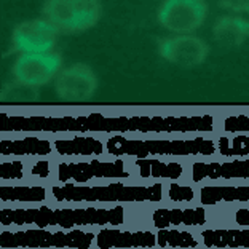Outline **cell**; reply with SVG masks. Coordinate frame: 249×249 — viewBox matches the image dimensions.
Listing matches in <instances>:
<instances>
[{"mask_svg":"<svg viewBox=\"0 0 249 249\" xmlns=\"http://www.w3.org/2000/svg\"><path fill=\"white\" fill-rule=\"evenodd\" d=\"M168 196L173 201H194L195 192L189 185H179V184H171L168 187Z\"/></svg>","mask_w":249,"mask_h":249,"instance_id":"cell-27","label":"cell"},{"mask_svg":"<svg viewBox=\"0 0 249 249\" xmlns=\"http://www.w3.org/2000/svg\"><path fill=\"white\" fill-rule=\"evenodd\" d=\"M157 246L158 248H198V240L190 231L185 230H169L158 229L157 233Z\"/></svg>","mask_w":249,"mask_h":249,"instance_id":"cell-23","label":"cell"},{"mask_svg":"<svg viewBox=\"0 0 249 249\" xmlns=\"http://www.w3.org/2000/svg\"><path fill=\"white\" fill-rule=\"evenodd\" d=\"M26 165L19 160L16 161H2L0 163V180L8 179H24Z\"/></svg>","mask_w":249,"mask_h":249,"instance_id":"cell-25","label":"cell"},{"mask_svg":"<svg viewBox=\"0 0 249 249\" xmlns=\"http://www.w3.org/2000/svg\"><path fill=\"white\" fill-rule=\"evenodd\" d=\"M206 248L249 249V229H209L201 231Z\"/></svg>","mask_w":249,"mask_h":249,"instance_id":"cell-18","label":"cell"},{"mask_svg":"<svg viewBox=\"0 0 249 249\" xmlns=\"http://www.w3.org/2000/svg\"><path fill=\"white\" fill-rule=\"evenodd\" d=\"M58 31L47 19L26 21L15 27L11 40L21 53H48L58 40Z\"/></svg>","mask_w":249,"mask_h":249,"instance_id":"cell-10","label":"cell"},{"mask_svg":"<svg viewBox=\"0 0 249 249\" xmlns=\"http://www.w3.org/2000/svg\"><path fill=\"white\" fill-rule=\"evenodd\" d=\"M54 152L61 157H91L104 155L106 144L98 138H87V136H75L71 139H56L53 141Z\"/></svg>","mask_w":249,"mask_h":249,"instance_id":"cell-17","label":"cell"},{"mask_svg":"<svg viewBox=\"0 0 249 249\" xmlns=\"http://www.w3.org/2000/svg\"><path fill=\"white\" fill-rule=\"evenodd\" d=\"M61 66V56L58 53H22L13 66V75L16 82L40 87L56 77Z\"/></svg>","mask_w":249,"mask_h":249,"instance_id":"cell-9","label":"cell"},{"mask_svg":"<svg viewBox=\"0 0 249 249\" xmlns=\"http://www.w3.org/2000/svg\"><path fill=\"white\" fill-rule=\"evenodd\" d=\"M190 178L194 182L211 179H249V158L243 160H230V161H195L192 163Z\"/></svg>","mask_w":249,"mask_h":249,"instance_id":"cell-13","label":"cell"},{"mask_svg":"<svg viewBox=\"0 0 249 249\" xmlns=\"http://www.w3.org/2000/svg\"><path fill=\"white\" fill-rule=\"evenodd\" d=\"M133 173L122 158L114 161H71L56 166V179L62 184H85L93 179H128Z\"/></svg>","mask_w":249,"mask_h":249,"instance_id":"cell-6","label":"cell"},{"mask_svg":"<svg viewBox=\"0 0 249 249\" xmlns=\"http://www.w3.org/2000/svg\"><path fill=\"white\" fill-rule=\"evenodd\" d=\"M56 201L67 203H158L163 200V185H83L67 182L52 187Z\"/></svg>","mask_w":249,"mask_h":249,"instance_id":"cell-4","label":"cell"},{"mask_svg":"<svg viewBox=\"0 0 249 249\" xmlns=\"http://www.w3.org/2000/svg\"><path fill=\"white\" fill-rule=\"evenodd\" d=\"M208 45L195 36H179L161 38L158 42V53L161 58L180 67H195L208 56Z\"/></svg>","mask_w":249,"mask_h":249,"instance_id":"cell-11","label":"cell"},{"mask_svg":"<svg viewBox=\"0 0 249 249\" xmlns=\"http://www.w3.org/2000/svg\"><path fill=\"white\" fill-rule=\"evenodd\" d=\"M222 129L227 133H249V115L225 118L222 122Z\"/></svg>","mask_w":249,"mask_h":249,"instance_id":"cell-26","label":"cell"},{"mask_svg":"<svg viewBox=\"0 0 249 249\" xmlns=\"http://www.w3.org/2000/svg\"><path fill=\"white\" fill-rule=\"evenodd\" d=\"M126 213L123 206L114 208H64L53 209L50 206L38 208H2L0 209V225L10 227V225H32V227H118L124 222Z\"/></svg>","mask_w":249,"mask_h":249,"instance_id":"cell-2","label":"cell"},{"mask_svg":"<svg viewBox=\"0 0 249 249\" xmlns=\"http://www.w3.org/2000/svg\"><path fill=\"white\" fill-rule=\"evenodd\" d=\"M214 36L220 42L227 43H241L246 37H249V22L241 18L225 16L220 18L214 26Z\"/></svg>","mask_w":249,"mask_h":249,"instance_id":"cell-22","label":"cell"},{"mask_svg":"<svg viewBox=\"0 0 249 249\" xmlns=\"http://www.w3.org/2000/svg\"><path fill=\"white\" fill-rule=\"evenodd\" d=\"M2 131H40V133H209L214 131L211 115L198 117H120L107 118L103 115L87 117H16L2 115Z\"/></svg>","mask_w":249,"mask_h":249,"instance_id":"cell-1","label":"cell"},{"mask_svg":"<svg viewBox=\"0 0 249 249\" xmlns=\"http://www.w3.org/2000/svg\"><path fill=\"white\" fill-rule=\"evenodd\" d=\"M233 217H235V222L238 224L240 227H249V208L238 209Z\"/></svg>","mask_w":249,"mask_h":249,"instance_id":"cell-30","label":"cell"},{"mask_svg":"<svg viewBox=\"0 0 249 249\" xmlns=\"http://www.w3.org/2000/svg\"><path fill=\"white\" fill-rule=\"evenodd\" d=\"M236 201L249 203V185H205L200 189V203L205 206Z\"/></svg>","mask_w":249,"mask_h":249,"instance_id":"cell-20","label":"cell"},{"mask_svg":"<svg viewBox=\"0 0 249 249\" xmlns=\"http://www.w3.org/2000/svg\"><path fill=\"white\" fill-rule=\"evenodd\" d=\"M157 235L150 230H118L103 227L96 233L98 249H129V248H155Z\"/></svg>","mask_w":249,"mask_h":249,"instance_id":"cell-12","label":"cell"},{"mask_svg":"<svg viewBox=\"0 0 249 249\" xmlns=\"http://www.w3.org/2000/svg\"><path fill=\"white\" fill-rule=\"evenodd\" d=\"M219 5L230 11H236V13L249 11V0H220Z\"/></svg>","mask_w":249,"mask_h":249,"instance_id":"cell-28","label":"cell"},{"mask_svg":"<svg viewBox=\"0 0 249 249\" xmlns=\"http://www.w3.org/2000/svg\"><path fill=\"white\" fill-rule=\"evenodd\" d=\"M50 163L48 161H37L36 165L32 166L31 174L34 178H40V179H47L50 178Z\"/></svg>","mask_w":249,"mask_h":249,"instance_id":"cell-29","label":"cell"},{"mask_svg":"<svg viewBox=\"0 0 249 249\" xmlns=\"http://www.w3.org/2000/svg\"><path fill=\"white\" fill-rule=\"evenodd\" d=\"M133 166H136L138 176L142 179H180L185 169L176 161H161L157 158H136Z\"/></svg>","mask_w":249,"mask_h":249,"instance_id":"cell-19","label":"cell"},{"mask_svg":"<svg viewBox=\"0 0 249 249\" xmlns=\"http://www.w3.org/2000/svg\"><path fill=\"white\" fill-rule=\"evenodd\" d=\"M42 15L59 31L77 32L75 0H45Z\"/></svg>","mask_w":249,"mask_h":249,"instance_id":"cell-16","label":"cell"},{"mask_svg":"<svg viewBox=\"0 0 249 249\" xmlns=\"http://www.w3.org/2000/svg\"><path fill=\"white\" fill-rule=\"evenodd\" d=\"M96 241V233L87 230H47L42 227L29 230H0V248H69V249H88Z\"/></svg>","mask_w":249,"mask_h":249,"instance_id":"cell-5","label":"cell"},{"mask_svg":"<svg viewBox=\"0 0 249 249\" xmlns=\"http://www.w3.org/2000/svg\"><path fill=\"white\" fill-rule=\"evenodd\" d=\"M96 88H98V78L94 72L91 67L82 62L67 67L54 77V91L62 101H71V103L88 101L93 98Z\"/></svg>","mask_w":249,"mask_h":249,"instance_id":"cell-8","label":"cell"},{"mask_svg":"<svg viewBox=\"0 0 249 249\" xmlns=\"http://www.w3.org/2000/svg\"><path fill=\"white\" fill-rule=\"evenodd\" d=\"M217 141V155L222 157H249V136L236 134L235 138H222Z\"/></svg>","mask_w":249,"mask_h":249,"instance_id":"cell-24","label":"cell"},{"mask_svg":"<svg viewBox=\"0 0 249 249\" xmlns=\"http://www.w3.org/2000/svg\"><path fill=\"white\" fill-rule=\"evenodd\" d=\"M53 152V141L34 138V136L22 139L0 141V155L2 157H47Z\"/></svg>","mask_w":249,"mask_h":249,"instance_id":"cell-15","label":"cell"},{"mask_svg":"<svg viewBox=\"0 0 249 249\" xmlns=\"http://www.w3.org/2000/svg\"><path fill=\"white\" fill-rule=\"evenodd\" d=\"M106 152L112 157H211L217 155V141L208 138L192 139H129L112 136L106 141Z\"/></svg>","mask_w":249,"mask_h":249,"instance_id":"cell-3","label":"cell"},{"mask_svg":"<svg viewBox=\"0 0 249 249\" xmlns=\"http://www.w3.org/2000/svg\"><path fill=\"white\" fill-rule=\"evenodd\" d=\"M208 222L206 209L187 208V209H155L152 213V224L155 229H168L176 225H187V227H201Z\"/></svg>","mask_w":249,"mask_h":249,"instance_id":"cell-14","label":"cell"},{"mask_svg":"<svg viewBox=\"0 0 249 249\" xmlns=\"http://www.w3.org/2000/svg\"><path fill=\"white\" fill-rule=\"evenodd\" d=\"M205 0H163L157 19L165 29L176 34L195 32L206 18Z\"/></svg>","mask_w":249,"mask_h":249,"instance_id":"cell-7","label":"cell"},{"mask_svg":"<svg viewBox=\"0 0 249 249\" xmlns=\"http://www.w3.org/2000/svg\"><path fill=\"white\" fill-rule=\"evenodd\" d=\"M48 198V190L40 185H0V203H43Z\"/></svg>","mask_w":249,"mask_h":249,"instance_id":"cell-21","label":"cell"}]
</instances>
